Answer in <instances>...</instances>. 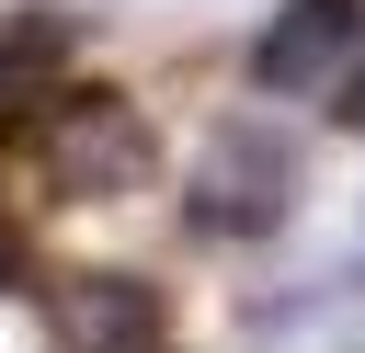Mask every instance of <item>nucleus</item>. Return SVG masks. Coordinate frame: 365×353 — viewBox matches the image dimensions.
<instances>
[{
	"instance_id": "obj_2",
	"label": "nucleus",
	"mask_w": 365,
	"mask_h": 353,
	"mask_svg": "<svg viewBox=\"0 0 365 353\" xmlns=\"http://www.w3.org/2000/svg\"><path fill=\"white\" fill-rule=\"evenodd\" d=\"M34 171H46V194L57 205H125V194H148V171H160V137H148V114L125 102V91H57V114L34 125Z\"/></svg>"
},
{
	"instance_id": "obj_4",
	"label": "nucleus",
	"mask_w": 365,
	"mask_h": 353,
	"mask_svg": "<svg viewBox=\"0 0 365 353\" xmlns=\"http://www.w3.org/2000/svg\"><path fill=\"white\" fill-rule=\"evenodd\" d=\"M46 319H57V342L68 353H160V285L148 273H125V262H103V273H57V296H46Z\"/></svg>"
},
{
	"instance_id": "obj_7",
	"label": "nucleus",
	"mask_w": 365,
	"mask_h": 353,
	"mask_svg": "<svg viewBox=\"0 0 365 353\" xmlns=\"http://www.w3.org/2000/svg\"><path fill=\"white\" fill-rule=\"evenodd\" d=\"M342 125L365 137V57H354V80H342Z\"/></svg>"
},
{
	"instance_id": "obj_3",
	"label": "nucleus",
	"mask_w": 365,
	"mask_h": 353,
	"mask_svg": "<svg viewBox=\"0 0 365 353\" xmlns=\"http://www.w3.org/2000/svg\"><path fill=\"white\" fill-rule=\"evenodd\" d=\"M354 34H365V0H285L262 34H251V91H342L354 80Z\"/></svg>"
},
{
	"instance_id": "obj_6",
	"label": "nucleus",
	"mask_w": 365,
	"mask_h": 353,
	"mask_svg": "<svg viewBox=\"0 0 365 353\" xmlns=\"http://www.w3.org/2000/svg\"><path fill=\"white\" fill-rule=\"evenodd\" d=\"M0 285H23V216L0 205Z\"/></svg>"
},
{
	"instance_id": "obj_1",
	"label": "nucleus",
	"mask_w": 365,
	"mask_h": 353,
	"mask_svg": "<svg viewBox=\"0 0 365 353\" xmlns=\"http://www.w3.org/2000/svg\"><path fill=\"white\" fill-rule=\"evenodd\" d=\"M297 194H308L297 137L274 114H228V125H205V148L182 171V228L194 239H274L297 216Z\"/></svg>"
},
{
	"instance_id": "obj_5",
	"label": "nucleus",
	"mask_w": 365,
	"mask_h": 353,
	"mask_svg": "<svg viewBox=\"0 0 365 353\" xmlns=\"http://www.w3.org/2000/svg\"><path fill=\"white\" fill-rule=\"evenodd\" d=\"M68 57H80V23H68L57 0H34V11H0V137H34V125L57 114V91H68Z\"/></svg>"
}]
</instances>
